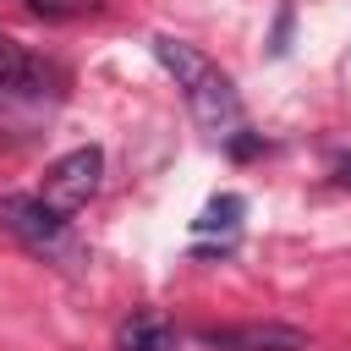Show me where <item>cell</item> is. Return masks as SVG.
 Listing matches in <instances>:
<instances>
[{"mask_svg": "<svg viewBox=\"0 0 351 351\" xmlns=\"http://www.w3.org/2000/svg\"><path fill=\"white\" fill-rule=\"evenodd\" d=\"M154 55H159V66L176 77L192 121H197L208 137L225 143V137L241 132V93H236V82H230L197 44H186V38H176V33H154Z\"/></svg>", "mask_w": 351, "mask_h": 351, "instance_id": "obj_1", "label": "cell"}, {"mask_svg": "<svg viewBox=\"0 0 351 351\" xmlns=\"http://www.w3.org/2000/svg\"><path fill=\"white\" fill-rule=\"evenodd\" d=\"M0 225H5L22 247H33V252H44V258H66V252H71V225H66V214H55L44 197L5 192V197H0Z\"/></svg>", "mask_w": 351, "mask_h": 351, "instance_id": "obj_2", "label": "cell"}, {"mask_svg": "<svg viewBox=\"0 0 351 351\" xmlns=\"http://www.w3.org/2000/svg\"><path fill=\"white\" fill-rule=\"evenodd\" d=\"M99 176H104V148H71V154H60L49 170H44V186H38V197L55 208V214H77L93 192H99Z\"/></svg>", "mask_w": 351, "mask_h": 351, "instance_id": "obj_3", "label": "cell"}, {"mask_svg": "<svg viewBox=\"0 0 351 351\" xmlns=\"http://www.w3.org/2000/svg\"><path fill=\"white\" fill-rule=\"evenodd\" d=\"M208 351H307V329L296 324H225L197 335Z\"/></svg>", "mask_w": 351, "mask_h": 351, "instance_id": "obj_4", "label": "cell"}, {"mask_svg": "<svg viewBox=\"0 0 351 351\" xmlns=\"http://www.w3.org/2000/svg\"><path fill=\"white\" fill-rule=\"evenodd\" d=\"M121 351H181V335L159 313H132L121 324Z\"/></svg>", "mask_w": 351, "mask_h": 351, "instance_id": "obj_5", "label": "cell"}, {"mask_svg": "<svg viewBox=\"0 0 351 351\" xmlns=\"http://www.w3.org/2000/svg\"><path fill=\"white\" fill-rule=\"evenodd\" d=\"M33 71H38V60H33L11 33H0V88H22Z\"/></svg>", "mask_w": 351, "mask_h": 351, "instance_id": "obj_6", "label": "cell"}, {"mask_svg": "<svg viewBox=\"0 0 351 351\" xmlns=\"http://www.w3.org/2000/svg\"><path fill=\"white\" fill-rule=\"evenodd\" d=\"M241 208H247V203H241L236 192H225V197H214V203H208V208L197 214V230H236Z\"/></svg>", "mask_w": 351, "mask_h": 351, "instance_id": "obj_7", "label": "cell"}, {"mask_svg": "<svg viewBox=\"0 0 351 351\" xmlns=\"http://www.w3.org/2000/svg\"><path fill=\"white\" fill-rule=\"evenodd\" d=\"M33 5V16H44V22H66V16H93L104 0H27Z\"/></svg>", "mask_w": 351, "mask_h": 351, "instance_id": "obj_8", "label": "cell"}, {"mask_svg": "<svg viewBox=\"0 0 351 351\" xmlns=\"http://www.w3.org/2000/svg\"><path fill=\"white\" fill-rule=\"evenodd\" d=\"M329 170H335V181H340V186H351V154H335V159H329Z\"/></svg>", "mask_w": 351, "mask_h": 351, "instance_id": "obj_9", "label": "cell"}]
</instances>
